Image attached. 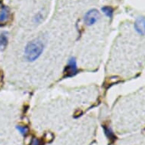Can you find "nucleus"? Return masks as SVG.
Instances as JSON below:
<instances>
[{"mask_svg":"<svg viewBox=\"0 0 145 145\" xmlns=\"http://www.w3.org/2000/svg\"><path fill=\"white\" fill-rule=\"evenodd\" d=\"M10 18V10L8 7L4 6L0 12V24H4Z\"/></svg>","mask_w":145,"mask_h":145,"instance_id":"5","label":"nucleus"},{"mask_svg":"<svg viewBox=\"0 0 145 145\" xmlns=\"http://www.w3.org/2000/svg\"><path fill=\"white\" fill-rule=\"evenodd\" d=\"M2 79H3V74H2V72L0 71V83H1V81H2Z\"/></svg>","mask_w":145,"mask_h":145,"instance_id":"13","label":"nucleus"},{"mask_svg":"<svg viewBox=\"0 0 145 145\" xmlns=\"http://www.w3.org/2000/svg\"><path fill=\"white\" fill-rule=\"evenodd\" d=\"M17 129L23 135H25L27 133V131H28V129L27 128L26 126H17Z\"/></svg>","mask_w":145,"mask_h":145,"instance_id":"10","label":"nucleus"},{"mask_svg":"<svg viewBox=\"0 0 145 145\" xmlns=\"http://www.w3.org/2000/svg\"><path fill=\"white\" fill-rule=\"evenodd\" d=\"M43 42L39 40L36 39L31 41L26 46L25 50H24V55L26 59L29 62H33L37 59H38L42 52L43 51Z\"/></svg>","mask_w":145,"mask_h":145,"instance_id":"1","label":"nucleus"},{"mask_svg":"<svg viewBox=\"0 0 145 145\" xmlns=\"http://www.w3.org/2000/svg\"><path fill=\"white\" fill-rule=\"evenodd\" d=\"M65 77H72L78 73V68H77L76 60L74 57H71L69 59L68 65L65 69Z\"/></svg>","mask_w":145,"mask_h":145,"instance_id":"3","label":"nucleus"},{"mask_svg":"<svg viewBox=\"0 0 145 145\" xmlns=\"http://www.w3.org/2000/svg\"><path fill=\"white\" fill-rule=\"evenodd\" d=\"M8 33L6 32H3L0 34V50H5L8 45Z\"/></svg>","mask_w":145,"mask_h":145,"instance_id":"6","label":"nucleus"},{"mask_svg":"<svg viewBox=\"0 0 145 145\" xmlns=\"http://www.w3.org/2000/svg\"><path fill=\"white\" fill-rule=\"evenodd\" d=\"M44 139H46V141H51V140L53 139V135L50 132H47V133L45 135V137H44Z\"/></svg>","mask_w":145,"mask_h":145,"instance_id":"11","label":"nucleus"},{"mask_svg":"<svg viewBox=\"0 0 145 145\" xmlns=\"http://www.w3.org/2000/svg\"><path fill=\"white\" fill-rule=\"evenodd\" d=\"M102 11L107 17H109L110 18L113 15V8L112 7H110V6H104V7H103Z\"/></svg>","mask_w":145,"mask_h":145,"instance_id":"8","label":"nucleus"},{"mask_svg":"<svg viewBox=\"0 0 145 145\" xmlns=\"http://www.w3.org/2000/svg\"><path fill=\"white\" fill-rule=\"evenodd\" d=\"M135 28L140 35L145 34V18L143 17L138 18L135 23Z\"/></svg>","mask_w":145,"mask_h":145,"instance_id":"4","label":"nucleus"},{"mask_svg":"<svg viewBox=\"0 0 145 145\" xmlns=\"http://www.w3.org/2000/svg\"><path fill=\"white\" fill-rule=\"evenodd\" d=\"M100 18V12L97 9H91L86 13L84 16V22L88 26L93 25Z\"/></svg>","mask_w":145,"mask_h":145,"instance_id":"2","label":"nucleus"},{"mask_svg":"<svg viewBox=\"0 0 145 145\" xmlns=\"http://www.w3.org/2000/svg\"><path fill=\"white\" fill-rule=\"evenodd\" d=\"M121 81V78L118 76H112L110 77L109 78L107 79L106 81V83L105 84H107L108 86L112 85V84H115L119 83Z\"/></svg>","mask_w":145,"mask_h":145,"instance_id":"7","label":"nucleus"},{"mask_svg":"<svg viewBox=\"0 0 145 145\" xmlns=\"http://www.w3.org/2000/svg\"><path fill=\"white\" fill-rule=\"evenodd\" d=\"M31 145H40V141H39L38 139H37V138H34V139L32 140Z\"/></svg>","mask_w":145,"mask_h":145,"instance_id":"12","label":"nucleus"},{"mask_svg":"<svg viewBox=\"0 0 145 145\" xmlns=\"http://www.w3.org/2000/svg\"><path fill=\"white\" fill-rule=\"evenodd\" d=\"M103 129H104L106 135L108 138H110V139H111V140H114L115 135H114V134L112 133V131H111V129H110V128H106V126H104V127H103Z\"/></svg>","mask_w":145,"mask_h":145,"instance_id":"9","label":"nucleus"}]
</instances>
